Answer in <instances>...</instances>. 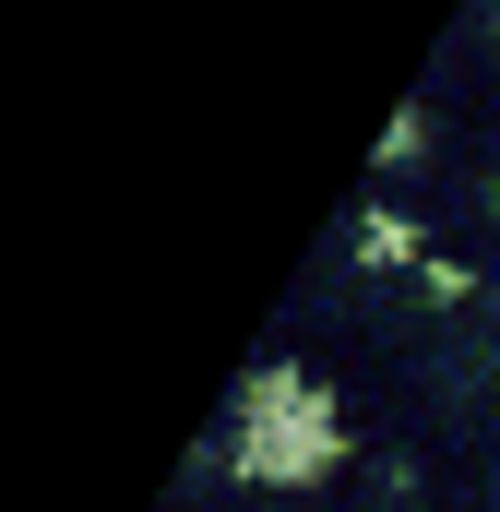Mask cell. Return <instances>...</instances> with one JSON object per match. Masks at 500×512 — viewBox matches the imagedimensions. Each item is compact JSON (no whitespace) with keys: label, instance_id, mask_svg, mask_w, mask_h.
<instances>
[{"label":"cell","instance_id":"1","mask_svg":"<svg viewBox=\"0 0 500 512\" xmlns=\"http://www.w3.org/2000/svg\"><path fill=\"white\" fill-rule=\"evenodd\" d=\"M322 453H334V405L298 382V370H274V382L250 393V417H239V465H250V477H286V489H298Z\"/></svg>","mask_w":500,"mask_h":512}]
</instances>
